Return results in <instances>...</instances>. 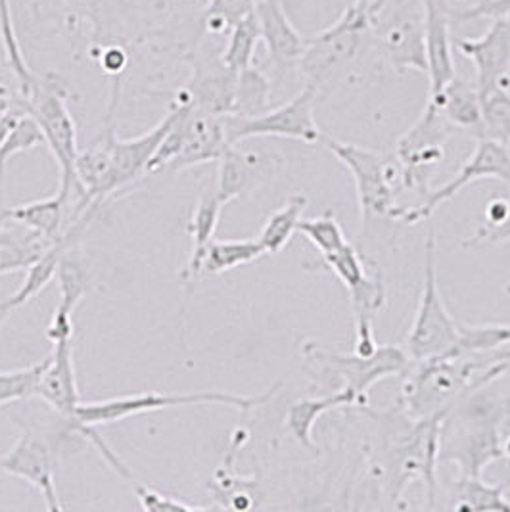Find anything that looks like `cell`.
<instances>
[{
    "mask_svg": "<svg viewBox=\"0 0 510 512\" xmlns=\"http://www.w3.org/2000/svg\"><path fill=\"white\" fill-rule=\"evenodd\" d=\"M181 114L148 163L146 175L181 171L202 163L219 162L231 146L225 129V116L181 102Z\"/></svg>",
    "mask_w": 510,
    "mask_h": 512,
    "instance_id": "277c9868",
    "label": "cell"
},
{
    "mask_svg": "<svg viewBox=\"0 0 510 512\" xmlns=\"http://www.w3.org/2000/svg\"><path fill=\"white\" fill-rule=\"evenodd\" d=\"M16 309L12 307V303L8 302V298L6 300H0V328H2V325L6 323V319L14 313Z\"/></svg>",
    "mask_w": 510,
    "mask_h": 512,
    "instance_id": "ee69618b",
    "label": "cell"
},
{
    "mask_svg": "<svg viewBox=\"0 0 510 512\" xmlns=\"http://www.w3.org/2000/svg\"><path fill=\"white\" fill-rule=\"evenodd\" d=\"M71 200L73 198H70L68 194L58 190L50 198L20 204L16 208H8V210L2 211L0 219L18 223L33 233L45 236L50 242H58L68 233L66 210L70 208Z\"/></svg>",
    "mask_w": 510,
    "mask_h": 512,
    "instance_id": "cb8c5ba5",
    "label": "cell"
},
{
    "mask_svg": "<svg viewBox=\"0 0 510 512\" xmlns=\"http://www.w3.org/2000/svg\"><path fill=\"white\" fill-rule=\"evenodd\" d=\"M493 359L495 363H501V361H510V344L501 348V350L493 351Z\"/></svg>",
    "mask_w": 510,
    "mask_h": 512,
    "instance_id": "f6af8a7d",
    "label": "cell"
},
{
    "mask_svg": "<svg viewBox=\"0 0 510 512\" xmlns=\"http://www.w3.org/2000/svg\"><path fill=\"white\" fill-rule=\"evenodd\" d=\"M453 47L474 64L480 96L499 87L510 89V16L493 20L480 39H453Z\"/></svg>",
    "mask_w": 510,
    "mask_h": 512,
    "instance_id": "e0dca14e",
    "label": "cell"
},
{
    "mask_svg": "<svg viewBox=\"0 0 510 512\" xmlns=\"http://www.w3.org/2000/svg\"><path fill=\"white\" fill-rule=\"evenodd\" d=\"M41 144H45V135H43L39 123L29 114H24L16 121V125L8 133V137L0 144V179H2V173L6 169V163L10 162V158H14L16 154L27 152V150H33Z\"/></svg>",
    "mask_w": 510,
    "mask_h": 512,
    "instance_id": "ab89813d",
    "label": "cell"
},
{
    "mask_svg": "<svg viewBox=\"0 0 510 512\" xmlns=\"http://www.w3.org/2000/svg\"><path fill=\"white\" fill-rule=\"evenodd\" d=\"M319 89L305 85L302 93L279 108L267 110L255 117L225 116V129L229 144H240L242 140L255 137H280L315 144L323 140V133L315 121V100Z\"/></svg>",
    "mask_w": 510,
    "mask_h": 512,
    "instance_id": "4fadbf2b",
    "label": "cell"
},
{
    "mask_svg": "<svg viewBox=\"0 0 510 512\" xmlns=\"http://www.w3.org/2000/svg\"><path fill=\"white\" fill-rule=\"evenodd\" d=\"M303 355L307 361L319 363L344 380V390L355 397V407L367 405L369 390L388 376H405L413 367V359L399 346H380L371 357L357 353L321 348L317 342H305Z\"/></svg>",
    "mask_w": 510,
    "mask_h": 512,
    "instance_id": "8fae6325",
    "label": "cell"
},
{
    "mask_svg": "<svg viewBox=\"0 0 510 512\" xmlns=\"http://www.w3.org/2000/svg\"><path fill=\"white\" fill-rule=\"evenodd\" d=\"M0 37H2V47L6 52V60L10 64V70L18 77L20 83V94L24 96L35 83L37 75L31 71L25 62L22 45L16 35V27L12 20V10H10V0H0Z\"/></svg>",
    "mask_w": 510,
    "mask_h": 512,
    "instance_id": "e575fe53",
    "label": "cell"
},
{
    "mask_svg": "<svg viewBox=\"0 0 510 512\" xmlns=\"http://www.w3.org/2000/svg\"><path fill=\"white\" fill-rule=\"evenodd\" d=\"M323 140L336 160L348 167L349 175L355 183L357 204L363 221L369 223L372 217L399 221L401 211L405 210L397 202V192L403 188L399 162L351 142H342L326 135H323Z\"/></svg>",
    "mask_w": 510,
    "mask_h": 512,
    "instance_id": "52a82bcc",
    "label": "cell"
},
{
    "mask_svg": "<svg viewBox=\"0 0 510 512\" xmlns=\"http://www.w3.org/2000/svg\"><path fill=\"white\" fill-rule=\"evenodd\" d=\"M459 342V323L449 315L441 300L438 286V254H436V229L428 219L426 244H424V279L420 290L417 317L407 334L405 348L413 361H424L436 355L455 350Z\"/></svg>",
    "mask_w": 510,
    "mask_h": 512,
    "instance_id": "ba28073f",
    "label": "cell"
},
{
    "mask_svg": "<svg viewBox=\"0 0 510 512\" xmlns=\"http://www.w3.org/2000/svg\"><path fill=\"white\" fill-rule=\"evenodd\" d=\"M510 480L503 484H487L482 476L459 474L451 486L449 509L459 512H510L507 489Z\"/></svg>",
    "mask_w": 510,
    "mask_h": 512,
    "instance_id": "4316f807",
    "label": "cell"
},
{
    "mask_svg": "<svg viewBox=\"0 0 510 512\" xmlns=\"http://www.w3.org/2000/svg\"><path fill=\"white\" fill-rule=\"evenodd\" d=\"M372 43L371 0H349L338 22L305 39L298 68L309 85L321 89L334 73L353 62Z\"/></svg>",
    "mask_w": 510,
    "mask_h": 512,
    "instance_id": "8992f818",
    "label": "cell"
},
{
    "mask_svg": "<svg viewBox=\"0 0 510 512\" xmlns=\"http://www.w3.org/2000/svg\"><path fill=\"white\" fill-rule=\"evenodd\" d=\"M505 459H510V438H505Z\"/></svg>",
    "mask_w": 510,
    "mask_h": 512,
    "instance_id": "bcb514c9",
    "label": "cell"
},
{
    "mask_svg": "<svg viewBox=\"0 0 510 512\" xmlns=\"http://www.w3.org/2000/svg\"><path fill=\"white\" fill-rule=\"evenodd\" d=\"M254 12L271 64L279 71L296 68L305 48V37L286 16L282 2L257 0Z\"/></svg>",
    "mask_w": 510,
    "mask_h": 512,
    "instance_id": "7402d4cb",
    "label": "cell"
},
{
    "mask_svg": "<svg viewBox=\"0 0 510 512\" xmlns=\"http://www.w3.org/2000/svg\"><path fill=\"white\" fill-rule=\"evenodd\" d=\"M510 371V361L495 363L493 353L463 355L443 353L424 361H415L405 374L399 405L411 417H432L451 411L466 394Z\"/></svg>",
    "mask_w": 510,
    "mask_h": 512,
    "instance_id": "7a4b0ae2",
    "label": "cell"
},
{
    "mask_svg": "<svg viewBox=\"0 0 510 512\" xmlns=\"http://www.w3.org/2000/svg\"><path fill=\"white\" fill-rule=\"evenodd\" d=\"M482 179H497L510 187V148L491 139H478V144L472 156L466 160L463 167L455 173L451 181L445 185L430 190L422 202L409 206L401 211L399 221L405 225H417L420 221H428L432 213L440 208L443 202L455 198L463 188L482 181Z\"/></svg>",
    "mask_w": 510,
    "mask_h": 512,
    "instance_id": "9a60e30c",
    "label": "cell"
},
{
    "mask_svg": "<svg viewBox=\"0 0 510 512\" xmlns=\"http://www.w3.org/2000/svg\"><path fill=\"white\" fill-rule=\"evenodd\" d=\"M510 242V194L507 196V213L499 223L493 225H482L476 233L463 240V248H482V246H493V244H507Z\"/></svg>",
    "mask_w": 510,
    "mask_h": 512,
    "instance_id": "7bdbcfd3",
    "label": "cell"
},
{
    "mask_svg": "<svg viewBox=\"0 0 510 512\" xmlns=\"http://www.w3.org/2000/svg\"><path fill=\"white\" fill-rule=\"evenodd\" d=\"M305 269L328 271L340 279L348 290L353 319L355 317L374 319L376 313L386 303V286L380 271L372 267L371 261L363 256L361 250L351 242L344 244L336 252L319 257Z\"/></svg>",
    "mask_w": 510,
    "mask_h": 512,
    "instance_id": "2e32d148",
    "label": "cell"
},
{
    "mask_svg": "<svg viewBox=\"0 0 510 512\" xmlns=\"http://www.w3.org/2000/svg\"><path fill=\"white\" fill-rule=\"evenodd\" d=\"M374 422L371 440L372 468L392 501H399L409 484L420 482L428 509L438 497V459L441 424L449 411L432 417H411L399 403L388 411L361 407Z\"/></svg>",
    "mask_w": 510,
    "mask_h": 512,
    "instance_id": "6da1fadb",
    "label": "cell"
},
{
    "mask_svg": "<svg viewBox=\"0 0 510 512\" xmlns=\"http://www.w3.org/2000/svg\"><path fill=\"white\" fill-rule=\"evenodd\" d=\"M261 41V29L255 12L232 27L227 39V47L221 52V60L232 71H242L254 66L255 48Z\"/></svg>",
    "mask_w": 510,
    "mask_h": 512,
    "instance_id": "1f68e13d",
    "label": "cell"
},
{
    "mask_svg": "<svg viewBox=\"0 0 510 512\" xmlns=\"http://www.w3.org/2000/svg\"><path fill=\"white\" fill-rule=\"evenodd\" d=\"M486 384L455 403L441 424L440 459L459 466L461 474L482 476L487 465L505 459L503 424L509 403Z\"/></svg>",
    "mask_w": 510,
    "mask_h": 512,
    "instance_id": "3957f363",
    "label": "cell"
},
{
    "mask_svg": "<svg viewBox=\"0 0 510 512\" xmlns=\"http://www.w3.org/2000/svg\"><path fill=\"white\" fill-rule=\"evenodd\" d=\"M75 6L85 10V14L91 18L96 27V33H104V22L108 37L114 35L112 31V20L123 12V6H127V0H71Z\"/></svg>",
    "mask_w": 510,
    "mask_h": 512,
    "instance_id": "b9f144b4",
    "label": "cell"
},
{
    "mask_svg": "<svg viewBox=\"0 0 510 512\" xmlns=\"http://www.w3.org/2000/svg\"><path fill=\"white\" fill-rule=\"evenodd\" d=\"M257 0H208L202 16L204 33L223 35L255 10Z\"/></svg>",
    "mask_w": 510,
    "mask_h": 512,
    "instance_id": "f35d334b",
    "label": "cell"
},
{
    "mask_svg": "<svg viewBox=\"0 0 510 512\" xmlns=\"http://www.w3.org/2000/svg\"><path fill=\"white\" fill-rule=\"evenodd\" d=\"M133 493L137 495L139 499L140 507L144 511L148 512H196V511H209L213 507H200V505H190L185 503L177 497H171V495H165L158 489L150 488V486H144L137 480H133L131 484Z\"/></svg>",
    "mask_w": 510,
    "mask_h": 512,
    "instance_id": "60d3db41",
    "label": "cell"
},
{
    "mask_svg": "<svg viewBox=\"0 0 510 512\" xmlns=\"http://www.w3.org/2000/svg\"><path fill=\"white\" fill-rule=\"evenodd\" d=\"M8 223L10 225H0V275L27 271L54 244L18 223Z\"/></svg>",
    "mask_w": 510,
    "mask_h": 512,
    "instance_id": "484cf974",
    "label": "cell"
},
{
    "mask_svg": "<svg viewBox=\"0 0 510 512\" xmlns=\"http://www.w3.org/2000/svg\"><path fill=\"white\" fill-rule=\"evenodd\" d=\"M280 384L271 386L259 396H236L227 392H196V394H162V392H144L135 396L112 397L93 403H81L77 417L81 424L102 426L119 420L139 417L146 413H156L171 407H188V405H227L238 411H252L255 407L265 405L277 394Z\"/></svg>",
    "mask_w": 510,
    "mask_h": 512,
    "instance_id": "30bf717a",
    "label": "cell"
},
{
    "mask_svg": "<svg viewBox=\"0 0 510 512\" xmlns=\"http://www.w3.org/2000/svg\"><path fill=\"white\" fill-rule=\"evenodd\" d=\"M482 98V127L478 139H491L510 148V89L499 87Z\"/></svg>",
    "mask_w": 510,
    "mask_h": 512,
    "instance_id": "d6a6232c",
    "label": "cell"
},
{
    "mask_svg": "<svg viewBox=\"0 0 510 512\" xmlns=\"http://www.w3.org/2000/svg\"><path fill=\"white\" fill-rule=\"evenodd\" d=\"M225 204L219 200L215 188H206L190 215L188 234H190V256L186 259V265L181 271V280L185 286L186 298L194 292L196 280L202 273V263L209 244L215 240V231L219 225V217Z\"/></svg>",
    "mask_w": 510,
    "mask_h": 512,
    "instance_id": "603a6c76",
    "label": "cell"
},
{
    "mask_svg": "<svg viewBox=\"0 0 510 512\" xmlns=\"http://www.w3.org/2000/svg\"><path fill=\"white\" fill-rule=\"evenodd\" d=\"M68 89L56 75H45L35 79L31 89L24 94L25 110L33 117L50 148L60 171V187L64 194L75 200L79 196V185L75 175V162L79 156L77 127L68 108Z\"/></svg>",
    "mask_w": 510,
    "mask_h": 512,
    "instance_id": "5b68a950",
    "label": "cell"
},
{
    "mask_svg": "<svg viewBox=\"0 0 510 512\" xmlns=\"http://www.w3.org/2000/svg\"><path fill=\"white\" fill-rule=\"evenodd\" d=\"M298 233L302 234L305 240H309L321 256L340 250L349 240L344 233V227L340 225L334 211H326L319 217L302 219Z\"/></svg>",
    "mask_w": 510,
    "mask_h": 512,
    "instance_id": "d590c367",
    "label": "cell"
},
{
    "mask_svg": "<svg viewBox=\"0 0 510 512\" xmlns=\"http://www.w3.org/2000/svg\"><path fill=\"white\" fill-rule=\"evenodd\" d=\"M510 344V325H461L459 342L449 353L484 355L501 350Z\"/></svg>",
    "mask_w": 510,
    "mask_h": 512,
    "instance_id": "836d02e7",
    "label": "cell"
},
{
    "mask_svg": "<svg viewBox=\"0 0 510 512\" xmlns=\"http://www.w3.org/2000/svg\"><path fill=\"white\" fill-rule=\"evenodd\" d=\"M47 365L48 357L24 369L0 371V407L14 401L37 397V388Z\"/></svg>",
    "mask_w": 510,
    "mask_h": 512,
    "instance_id": "8d00e7d4",
    "label": "cell"
},
{
    "mask_svg": "<svg viewBox=\"0 0 510 512\" xmlns=\"http://www.w3.org/2000/svg\"><path fill=\"white\" fill-rule=\"evenodd\" d=\"M432 100L445 121L457 131H470L478 137L482 127V98L476 83H470L455 75L438 94H430Z\"/></svg>",
    "mask_w": 510,
    "mask_h": 512,
    "instance_id": "d4e9b609",
    "label": "cell"
},
{
    "mask_svg": "<svg viewBox=\"0 0 510 512\" xmlns=\"http://www.w3.org/2000/svg\"><path fill=\"white\" fill-rule=\"evenodd\" d=\"M60 436H48L47 432L24 426L18 442L0 457V472L16 476L43 495L50 512H62V501L56 489Z\"/></svg>",
    "mask_w": 510,
    "mask_h": 512,
    "instance_id": "5bb4252c",
    "label": "cell"
},
{
    "mask_svg": "<svg viewBox=\"0 0 510 512\" xmlns=\"http://www.w3.org/2000/svg\"><path fill=\"white\" fill-rule=\"evenodd\" d=\"M181 114V104H173L169 114L163 117L162 121L146 131L144 135L135 137V139H117L114 137L112 142V173H110V183L106 196L108 200L112 196H117L121 190L133 187L140 177H146L148 163L154 158L156 150L160 148L165 135L177 121Z\"/></svg>",
    "mask_w": 510,
    "mask_h": 512,
    "instance_id": "ac0fdd59",
    "label": "cell"
},
{
    "mask_svg": "<svg viewBox=\"0 0 510 512\" xmlns=\"http://www.w3.org/2000/svg\"><path fill=\"white\" fill-rule=\"evenodd\" d=\"M372 45L397 73H426L424 8L420 0H371Z\"/></svg>",
    "mask_w": 510,
    "mask_h": 512,
    "instance_id": "9c48e42d",
    "label": "cell"
},
{
    "mask_svg": "<svg viewBox=\"0 0 510 512\" xmlns=\"http://www.w3.org/2000/svg\"><path fill=\"white\" fill-rule=\"evenodd\" d=\"M192 79L185 91L177 96L181 102H190L192 106L204 108L219 116H231L232 100L236 91L238 73L227 68L221 60L211 56H190Z\"/></svg>",
    "mask_w": 510,
    "mask_h": 512,
    "instance_id": "ffe728a7",
    "label": "cell"
},
{
    "mask_svg": "<svg viewBox=\"0 0 510 512\" xmlns=\"http://www.w3.org/2000/svg\"><path fill=\"white\" fill-rule=\"evenodd\" d=\"M453 127L441 116L438 106L428 100L415 125L397 140L395 160L401 165V185L422 194L432 190L430 179L445 158V140L453 135Z\"/></svg>",
    "mask_w": 510,
    "mask_h": 512,
    "instance_id": "7c38bea8",
    "label": "cell"
},
{
    "mask_svg": "<svg viewBox=\"0 0 510 512\" xmlns=\"http://www.w3.org/2000/svg\"><path fill=\"white\" fill-rule=\"evenodd\" d=\"M58 286H60V303L56 305V313L73 317L75 307L83 300L89 290V277L87 271L70 257H62L58 269Z\"/></svg>",
    "mask_w": 510,
    "mask_h": 512,
    "instance_id": "74e56055",
    "label": "cell"
},
{
    "mask_svg": "<svg viewBox=\"0 0 510 512\" xmlns=\"http://www.w3.org/2000/svg\"><path fill=\"white\" fill-rule=\"evenodd\" d=\"M279 158L257 150H240L238 144H231L219 160L215 192L227 206L267 183L277 169Z\"/></svg>",
    "mask_w": 510,
    "mask_h": 512,
    "instance_id": "d6986e66",
    "label": "cell"
},
{
    "mask_svg": "<svg viewBox=\"0 0 510 512\" xmlns=\"http://www.w3.org/2000/svg\"><path fill=\"white\" fill-rule=\"evenodd\" d=\"M355 397L348 390H340L325 397H305L290 405L286 413V428L294 436V440L305 449H315L313 442V428L321 415L340 407H353Z\"/></svg>",
    "mask_w": 510,
    "mask_h": 512,
    "instance_id": "83f0119b",
    "label": "cell"
},
{
    "mask_svg": "<svg viewBox=\"0 0 510 512\" xmlns=\"http://www.w3.org/2000/svg\"><path fill=\"white\" fill-rule=\"evenodd\" d=\"M267 254L257 238L246 240H213L206 250L202 273L223 275L232 269L244 267Z\"/></svg>",
    "mask_w": 510,
    "mask_h": 512,
    "instance_id": "f546056e",
    "label": "cell"
},
{
    "mask_svg": "<svg viewBox=\"0 0 510 512\" xmlns=\"http://www.w3.org/2000/svg\"><path fill=\"white\" fill-rule=\"evenodd\" d=\"M267 110H271V81L267 75L255 66L238 71L231 116H261Z\"/></svg>",
    "mask_w": 510,
    "mask_h": 512,
    "instance_id": "4dcf8cb0",
    "label": "cell"
},
{
    "mask_svg": "<svg viewBox=\"0 0 510 512\" xmlns=\"http://www.w3.org/2000/svg\"><path fill=\"white\" fill-rule=\"evenodd\" d=\"M307 204H309V198L305 194H294L288 198V202L280 210L267 217L257 240L261 242V246L269 256L280 254L288 246L292 236L298 233Z\"/></svg>",
    "mask_w": 510,
    "mask_h": 512,
    "instance_id": "f1b7e54d",
    "label": "cell"
},
{
    "mask_svg": "<svg viewBox=\"0 0 510 512\" xmlns=\"http://www.w3.org/2000/svg\"><path fill=\"white\" fill-rule=\"evenodd\" d=\"M424 8V45L430 94H438L457 75L451 37V8L447 0H420Z\"/></svg>",
    "mask_w": 510,
    "mask_h": 512,
    "instance_id": "44dd1931",
    "label": "cell"
}]
</instances>
